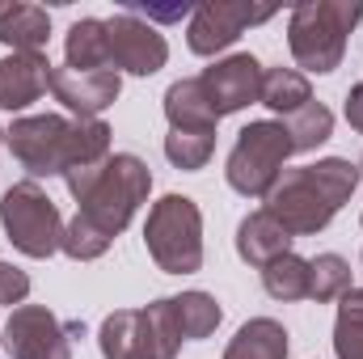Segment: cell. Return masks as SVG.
<instances>
[{"instance_id":"ffe728a7","label":"cell","mask_w":363,"mask_h":359,"mask_svg":"<svg viewBox=\"0 0 363 359\" xmlns=\"http://www.w3.org/2000/svg\"><path fill=\"white\" fill-rule=\"evenodd\" d=\"M140 313H144V359H178L182 330L174 317V296H161Z\"/></svg>"},{"instance_id":"5b68a950","label":"cell","mask_w":363,"mask_h":359,"mask_svg":"<svg viewBox=\"0 0 363 359\" xmlns=\"http://www.w3.org/2000/svg\"><path fill=\"white\" fill-rule=\"evenodd\" d=\"M148 190H152L148 165H144L135 153H114V157L106 161L101 178L89 186V194L77 203V211L114 241V237L131 224V216L140 211V203L148 199Z\"/></svg>"},{"instance_id":"1f68e13d","label":"cell","mask_w":363,"mask_h":359,"mask_svg":"<svg viewBox=\"0 0 363 359\" xmlns=\"http://www.w3.org/2000/svg\"><path fill=\"white\" fill-rule=\"evenodd\" d=\"M0 144H4V127H0Z\"/></svg>"},{"instance_id":"d6986e66","label":"cell","mask_w":363,"mask_h":359,"mask_svg":"<svg viewBox=\"0 0 363 359\" xmlns=\"http://www.w3.org/2000/svg\"><path fill=\"white\" fill-rule=\"evenodd\" d=\"M97 347L106 359H144V313L140 309H118L101 321Z\"/></svg>"},{"instance_id":"3957f363","label":"cell","mask_w":363,"mask_h":359,"mask_svg":"<svg viewBox=\"0 0 363 359\" xmlns=\"http://www.w3.org/2000/svg\"><path fill=\"white\" fill-rule=\"evenodd\" d=\"M144 245L165 275H194L203 267V211L186 194H165L152 203L144 224Z\"/></svg>"},{"instance_id":"e0dca14e","label":"cell","mask_w":363,"mask_h":359,"mask_svg":"<svg viewBox=\"0 0 363 359\" xmlns=\"http://www.w3.org/2000/svg\"><path fill=\"white\" fill-rule=\"evenodd\" d=\"M51 38V17L43 4H9L0 13V43L13 51H43Z\"/></svg>"},{"instance_id":"30bf717a","label":"cell","mask_w":363,"mask_h":359,"mask_svg":"<svg viewBox=\"0 0 363 359\" xmlns=\"http://www.w3.org/2000/svg\"><path fill=\"white\" fill-rule=\"evenodd\" d=\"M274 17V4H233V0H211V4H199L190 13V30H186V43L194 55H216L224 47H233L245 26H258Z\"/></svg>"},{"instance_id":"52a82bcc","label":"cell","mask_w":363,"mask_h":359,"mask_svg":"<svg viewBox=\"0 0 363 359\" xmlns=\"http://www.w3.org/2000/svg\"><path fill=\"white\" fill-rule=\"evenodd\" d=\"M4 144L17 157V165L30 174V182L64 178L68 144H72V118H64V114H21L4 131Z\"/></svg>"},{"instance_id":"9a60e30c","label":"cell","mask_w":363,"mask_h":359,"mask_svg":"<svg viewBox=\"0 0 363 359\" xmlns=\"http://www.w3.org/2000/svg\"><path fill=\"white\" fill-rule=\"evenodd\" d=\"M165 118H169V131H216V123H220L199 77L174 81L165 89Z\"/></svg>"},{"instance_id":"f546056e","label":"cell","mask_w":363,"mask_h":359,"mask_svg":"<svg viewBox=\"0 0 363 359\" xmlns=\"http://www.w3.org/2000/svg\"><path fill=\"white\" fill-rule=\"evenodd\" d=\"M338 321H359L363 326V287H351L338 304Z\"/></svg>"},{"instance_id":"603a6c76","label":"cell","mask_w":363,"mask_h":359,"mask_svg":"<svg viewBox=\"0 0 363 359\" xmlns=\"http://www.w3.org/2000/svg\"><path fill=\"white\" fill-rule=\"evenodd\" d=\"M351 292V267L342 254H317L308 258V300L330 304Z\"/></svg>"},{"instance_id":"6da1fadb","label":"cell","mask_w":363,"mask_h":359,"mask_svg":"<svg viewBox=\"0 0 363 359\" xmlns=\"http://www.w3.org/2000/svg\"><path fill=\"white\" fill-rule=\"evenodd\" d=\"M359 186V165L347 157H325L317 165L283 170L267 194V216H274L291 237H317Z\"/></svg>"},{"instance_id":"f1b7e54d","label":"cell","mask_w":363,"mask_h":359,"mask_svg":"<svg viewBox=\"0 0 363 359\" xmlns=\"http://www.w3.org/2000/svg\"><path fill=\"white\" fill-rule=\"evenodd\" d=\"M334 355L363 359V326L359 321H334Z\"/></svg>"},{"instance_id":"d6a6232c","label":"cell","mask_w":363,"mask_h":359,"mask_svg":"<svg viewBox=\"0 0 363 359\" xmlns=\"http://www.w3.org/2000/svg\"><path fill=\"white\" fill-rule=\"evenodd\" d=\"M359 178H363V161H359Z\"/></svg>"},{"instance_id":"ba28073f","label":"cell","mask_w":363,"mask_h":359,"mask_svg":"<svg viewBox=\"0 0 363 359\" xmlns=\"http://www.w3.org/2000/svg\"><path fill=\"white\" fill-rule=\"evenodd\" d=\"M4 351L13 359H72V334L47 304H21L4 321Z\"/></svg>"},{"instance_id":"cb8c5ba5","label":"cell","mask_w":363,"mask_h":359,"mask_svg":"<svg viewBox=\"0 0 363 359\" xmlns=\"http://www.w3.org/2000/svg\"><path fill=\"white\" fill-rule=\"evenodd\" d=\"M283 127H287L296 153H313V148H321L334 136V114H330V106L308 101L304 110H296L291 118H283Z\"/></svg>"},{"instance_id":"4dcf8cb0","label":"cell","mask_w":363,"mask_h":359,"mask_svg":"<svg viewBox=\"0 0 363 359\" xmlns=\"http://www.w3.org/2000/svg\"><path fill=\"white\" fill-rule=\"evenodd\" d=\"M347 123H351V127L363 136V81L347 93Z\"/></svg>"},{"instance_id":"7c38bea8","label":"cell","mask_w":363,"mask_h":359,"mask_svg":"<svg viewBox=\"0 0 363 359\" xmlns=\"http://www.w3.org/2000/svg\"><path fill=\"white\" fill-rule=\"evenodd\" d=\"M51 93L77 118H97L106 106L118 101L123 77L118 72H72V68H55L51 72Z\"/></svg>"},{"instance_id":"7a4b0ae2","label":"cell","mask_w":363,"mask_h":359,"mask_svg":"<svg viewBox=\"0 0 363 359\" xmlns=\"http://www.w3.org/2000/svg\"><path fill=\"white\" fill-rule=\"evenodd\" d=\"M363 21V0H304L291 9L287 47L304 72H334L347 55V34Z\"/></svg>"},{"instance_id":"484cf974","label":"cell","mask_w":363,"mask_h":359,"mask_svg":"<svg viewBox=\"0 0 363 359\" xmlns=\"http://www.w3.org/2000/svg\"><path fill=\"white\" fill-rule=\"evenodd\" d=\"M211 153H216V131H169L165 136V157L186 174L203 170Z\"/></svg>"},{"instance_id":"2e32d148","label":"cell","mask_w":363,"mask_h":359,"mask_svg":"<svg viewBox=\"0 0 363 359\" xmlns=\"http://www.w3.org/2000/svg\"><path fill=\"white\" fill-rule=\"evenodd\" d=\"M64 68L72 72H114L110 64V34H106V21L97 17H81L72 30H68V43H64Z\"/></svg>"},{"instance_id":"4316f807","label":"cell","mask_w":363,"mask_h":359,"mask_svg":"<svg viewBox=\"0 0 363 359\" xmlns=\"http://www.w3.org/2000/svg\"><path fill=\"white\" fill-rule=\"evenodd\" d=\"M60 250L72 258V263H93V258H101L106 250H110V237L97 228V224H89L81 211L64 224V237H60Z\"/></svg>"},{"instance_id":"5bb4252c","label":"cell","mask_w":363,"mask_h":359,"mask_svg":"<svg viewBox=\"0 0 363 359\" xmlns=\"http://www.w3.org/2000/svg\"><path fill=\"white\" fill-rule=\"evenodd\" d=\"M291 233L267 216V211H250L241 224H237V254H241V263H250V267L267 270L274 258H283V254H291Z\"/></svg>"},{"instance_id":"7402d4cb","label":"cell","mask_w":363,"mask_h":359,"mask_svg":"<svg viewBox=\"0 0 363 359\" xmlns=\"http://www.w3.org/2000/svg\"><path fill=\"white\" fill-rule=\"evenodd\" d=\"M174 317H178L182 338H194V343H199V338L216 334L224 309H220L216 296H207V292H182V296H174Z\"/></svg>"},{"instance_id":"9c48e42d","label":"cell","mask_w":363,"mask_h":359,"mask_svg":"<svg viewBox=\"0 0 363 359\" xmlns=\"http://www.w3.org/2000/svg\"><path fill=\"white\" fill-rule=\"evenodd\" d=\"M106 34H110V64L123 68V72H131V77H152L169 60L165 34L152 21H144L140 13H131V9L114 13L106 21Z\"/></svg>"},{"instance_id":"4fadbf2b","label":"cell","mask_w":363,"mask_h":359,"mask_svg":"<svg viewBox=\"0 0 363 359\" xmlns=\"http://www.w3.org/2000/svg\"><path fill=\"white\" fill-rule=\"evenodd\" d=\"M51 60L43 51H13L0 60V110H26L51 89Z\"/></svg>"},{"instance_id":"8992f818","label":"cell","mask_w":363,"mask_h":359,"mask_svg":"<svg viewBox=\"0 0 363 359\" xmlns=\"http://www.w3.org/2000/svg\"><path fill=\"white\" fill-rule=\"evenodd\" d=\"M0 224H4V233L13 241V250H21L26 258H51L60 250V237H64L60 207L51 203V194L38 182L30 178L4 190Z\"/></svg>"},{"instance_id":"8fae6325","label":"cell","mask_w":363,"mask_h":359,"mask_svg":"<svg viewBox=\"0 0 363 359\" xmlns=\"http://www.w3.org/2000/svg\"><path fill=\"white\" fill-rule=\"evenodd\" d=\"M199 81H203V93H207L216 118H224V114H237L262 97V64L250 51H237V55L216 60Z\"/></svg>"},{"instance_id":"277c9868","label":"cell","mask_w":363,"mask_h":359,"mask_svg":"<svg viewBox=\"0 0 363 359\" xmlns=\"http://www.w3.org/2000/svg\"><path fill=\"white\" fill-rule=\"evenodd\" d=\"M291 136L279 118H258L250 127L237 131V144L228 153V165H224V178L237 194L245 199H267L271 186L279 182V174L287 170V157H291Z\"/></svg>"},{"instance_id":"ac0fdd59","label":"cell","mask_w":363,"mask_h":359,"mask_svg":"<svg viewBox=\"0 0 363 359\" xmlns=\"http://www.w3.org/2000/svg\"><path fill=\"white\" fill-rule=\"evenodd\" d=\"M224 359H287V330L274 317H254L237 330Z\"/></svg>"},{"instance_id":"83f0119b","label":"cell","mask_w":363,"mask_h":359,"mask_svg":"<svg viewBox=\"0 0 363 359\" xmlns=\"http://www.w3.org/2000/svg\"><path fill=\"white\" fill-rule=\"evenodd\" d=\"M26 296H30V275L21 267H13V263H0V304H17L21 309Z\"/></svg>"},{"instance_id":"44dd1931","label":"cell","mask_w":363,"mask_h":359,"mask_svg":"<svg viewBox=\"0 0 363 359\" xmlns=\"http://www.w3.org/2000/svg\"><path fill=\"white\" fill-rule=\"evenodd\" d=\"M262 106H271L274 114L291 118L296 110H304L313 101V89H308V77L296 72V68H267L262 72Z\"/></svg>"},{"instance_id":"d4e9b609","label":"cell","mask_w":363,"mask_h":359,"mask_svg":"<svg viewBox=\"0 0 363 359\" xmlns=\"http://www.w3.org/2000/svg\"><path fill=\"white\" fill-rule=\"evenodd\" d=\"M262 287L274 300H308V258L283 254L262 270Z\"/></svg>"}]
</instances>
